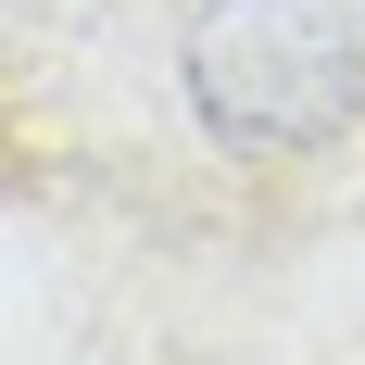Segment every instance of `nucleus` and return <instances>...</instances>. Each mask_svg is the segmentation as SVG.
<instances>
[{"label": "nucleus", "mask_w": 365, "mask_h": 365, "mask_svg": "<svg viewBox=\"0 0 365 365\" xmlns=\"http://www.w3.org/2000/svg\"><path fill=\"white\" fill-rule=\"evenodd\" d=\"M202 139L240 164H315L365 126V26L340 0H202L177 38Z\"/></svg>", "instance_id": "f257e3e1"}]
</instances>
